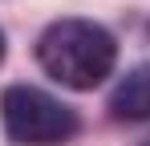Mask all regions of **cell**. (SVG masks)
<instances>
[{"label": "cell", "mask_w": 150, "mask_h": 146, "mask_svg": "<svg viewBox=\"0 0 150 146\" xmlns=\"http://www.w3.org/2000/svg\"><path fill=\"white\" fill-rule=\"evenodd\" d=\"M37 61L53 81H61L69 89H93L114 73L118 45L101 24L69 16V21H53L41 33Z\"/></svg>", "instance_id": "1"}, {"label": "cell", "mask_w": 150, "mask_h": 146, "mask_svg": "<svg viewBox=\"0 0 150 146\" xmlns=\"http://www.w3.org/2000/svg\"><path fill=\"white\" fill-rule=\"evenodd\" d=\"M110 114L122 122H142L150 118V65H138V69H130L114 85V94H110Z\"/></svg>", "instance_id": "3"}, {"label": "cell", "mask_w": 150, "mask_h": 146, "mask_svg": "<svg viewBox=\"0 0 150 146\" xmlns=\"http://www.w3.org/2000/svg\"><path fill=\"white\" fill-rule=\"evenodd\" d=\"M0 61H4V33H0Z\"/></svg>", "instance_id": "4"}, {"label": "cell", "mask_w": 150, "mask_h": 146, "mask_svg": "<svg viewBox=\"0 0 150 146\" xmlns=\"http://www.w3.org/2000/svg\"><path fill=\"white\" fill-rule=\"evenodd\" d=\"M146 146H150V138H146Z\"/></svg>", "instance_id": "5"}, {"label": "cell", "mask_w": 150, "mask_h": 146, "mask_svg": "<svg viewBox=\"0 0 150 146\" xmlns=\"http://www.w3.org/2000/svg\"><path fill=\"white\" fill-rule=\"evenodd\" d=\"M0 122L21 146H57L77 134V114L37 85H8L0 97Z\"/></svg>", "instance_id": "2"}]
</instances>
